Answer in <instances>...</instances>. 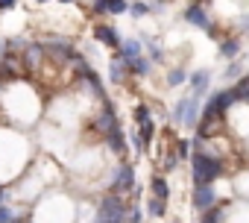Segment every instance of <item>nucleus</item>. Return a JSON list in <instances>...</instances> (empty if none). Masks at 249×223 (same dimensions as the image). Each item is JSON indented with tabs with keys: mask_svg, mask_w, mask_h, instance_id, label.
Segmentation results:
<instances>
[{
	"mask_svg": "<svg viewBox=\"0 0 249 223\" xmlns=\"http://www.w3.org/2000/svg\"><path fill=\"white\" fill-rule=\"evenodd\" d=\"M191 165H194V185H211L223 173V162L211 153H196Z\"/></svg>",
	"mask_w": 249,
	"mask_h": 223,
	"instance_id": "f257e3e1",
	"label": "nucleus"
},
{
	"mask_svg": "<svg viewBox=\"0 0 249 223\" xmlns=\"http://www.w3.org/2000/svg\"><path fill=\"white\" fill-rule=\"evenodd\" d=\"M97 223H126V203L120 194H106L97 208Z\"/></svg>",
	"mask_w": 249,
	"mask_h": 223,
	"instance_id": "f03ea898",
	"label": "nucleus"
},
{
	"mask_svg": "<svg viewBox=\"0 0 249 223\" xmlns=\"http://www.w3.org/2000/svg\"><path fill=\"white\" fill-rule=\"evenodd\" d=\"M234 103V94H231V88H226V91H217L208 103H205V109H202V121H223V115L229 112V106Z\"/></svg>",
	"mask_w": 249,
	"mask_h": 223,
	"instance_id": "7ed1b4c3",
	"label": "nucleus"
},
{
	"mask_svg": "<svg viewBox=\"0 0 249 223\" xmlns=\"http://www.w3.org/2000/svg\"><path fill=\"white\" fill-rule=\"evenodd\" d=\"M196 115H199V100L196 97H182L173 109V121L179 127H196Z\"/></svg>",
	"mask_w": 249,
	"mask_h": 223,
	"instance_id": "20e7f679",
	"label": "nucleus"
},
{
	"mask_svg": "<svg viewBox=\"0 0 249 223\" xmlns=\"http://www.w3.org/2000/svg\"><path fill=\"white\" fill-rule=\"evenodd\" d=\"M129 191H135V170H132V165L123 162L111 179V194H129Z\"/></svg>",
	"mask_w": 249,
	"mask_h": 223,
	"instance_id": "39448f33",
	"label": "nucleus"
},
{
	"mask_svg": "<svg viewBox=\"0 0 249 223\" xmlns=\"http://www.w3.org/2000/svg\"><path fill=\"white\" fill-rule=\"evenodd\" d=\"M217 205V191H214V185H194V208L202 214V211H208V208H214Z\"/></svg>",
	"mask_w": 249,
	"mask_h": 223,
	"instance_id": "423d86ee",
	"label": "nucleus"
},
{
	"mask_svg": "<svg viewBox=\"0 0 249 223\" xmlns=\"http://www.w3.org/2000/svg\"><path fill=\"white\" fill-rule=\"evenodd\" d=\"M94 127H97V132H100V135H106V132H111L114 127H120V124H117V112H114V106H111L108 100H106V106L97 112Z\"/></svg>",
	"mask_w": 249,
	"mask_h": 223,
	"instance_id": "0eeeda50",
	"label": "nucleus"
},
{
	"mask_svg": "<svg viewBox=\"0 0 249 223\" xmlns=\"http://www.w3.org/2000/svg\"><path fill=\"white\" fill-rule=\"evenodd\" d=\"M185 21H188L191 27H199V30H205L208 36L214 33V24L208 21V15H205V9H202L199 3H191V6L185 9Z\"/></svg>",
	"mask_w": 249,
	"mask_h": 223,
	"instance_id": "6e6552de",
	"label": "nucleus"
},
{
	"mask_svg": "<svg viewBox=\"0 0 249 223\" xmlns=\"http://www.w3.org/2000/svg\"><path fill=\"white\" fill-rule=\"evenodd\" d=\"M94 38H97L100 44H106V47H114V50L120 47V36H117L111 27H106V24H97V27H94Z\"/></svg>",
	"mask_w": 249,
	"mask_h": 223,
	"instance_id": "1a4fd4ad",
	"label": "nucleus"
},
{
	"mask_svg": "<svg viewBox=\"0 0 249 223\" xmlns=\"http://www.w3.org/2000/svg\"><path fill=\"white\" fill-rule=\"evenodd\" d=\"M106 147H108L111 153H117V156L126 153V138H123V130H120V127H114L111 132H106Z\"/></svg>",
	"mask_w": 249,
	"mask_h": 223,
	"instance_id": "9d476101",
	"label": "nucleus"
},
{
	"mask_svg": "<svg viewBox=\"0 0 249 223\" xmlns=\"http://www.w3.org/2000/svg\"><path fill=\"white\" fill-rule=\"evenodd\" d=\"M208 82H211V74H208V71H196V74H191V97L199 100V97L205 94Z\"/></svg>",
	"mask_w": 249,
	"mask_h": 223,
	"instance_id": "9b49d317",
	"label": "nucleus"
},
{
	"mask_svg": "<svg viewBox=\"0 0 249 223\" xmlns=\"http://www.w3.org/2000/svg\"><path fill=\"white\" fill-rule=\"evenodd\" d=\"M117 56H120L123 62H132V59H138V56H141V41H135V38L120 41V47H117Z\"/></svg>",
	"mask_w": 249,
	"mask_h": 223,
	"instance_id": "f8f14e48",
	"label": "nucleus"
},
{
	"mask_svg": "<svg viewBox=\"0 0 249 223\" xmlns=\"http://www.w3.org/2000/svg\"><path fill=\"white\" fill-rule=\"evenodd\" d=\"M41 56H44V47H41V44L30 41V44L24 47V65H27V68H38Z\"/></svg>",
	"mask_w": 249,
	"mask_h": 223,
	"instance_id": "ddd939ff",
	"label": "nucleus"
},
{
	"mask_svg": "<svg viewBox=\"0 0 249 223\" xmlns=\"http://www.w3.org/2000/svg\"><path fill=\"white\" fill-rule=\"evenodd\" d=\"M153 138H156V124H153V121H147V124H141V130H138V141H141V153H144V150H150V144H153Z\"/></svg>",
	"mask_w": 249,
	"mask_h": 223,
	"instance_id": "4468645a",
	"label": "nucleus"
},
{
	"mask_svg": "<svg viewBox=\"0 0 249 223\" xmlns=\"http://www.w3.org/2000/svg\"><path fill=\"white\" fill-rule=\"evenodd\" d=\"M126 68H129V74H135V76H147V74L153 71V62H150V59H144V56H138V59L126 62Z\"/></svg>",
	"mask_w": 249,
	"mask_h": 223,
	"instance_id": "2eb2a0df",
	"label": "nucleus"
},
{
	"mask_svg": "<svg viewBox=\"0 0 249 223\" xmlns=\"http://www.w3.org/2000/svg\"><path fill=\"white\" fill-rule=\"evenodd\" d=\"M150 194H153V197H159V200H167V197H170L167 179H164V176H153V179H150Z\"/></svg>",
	"mask_w": 249,
	"mask_h": 223,
	"instance_id": "dca6fc26",
	"label": "nucleus"
},
{
	"mask_svg": "<svg viewBox=\"0 0 249 223\" xmlns=\"http://www.w3.org/2000/svg\"><path fill=\"white\" fill-rule=\"evenodd\" d=\"M123 71H129V68L123 65L120 56H114V59L108 62V76H111V82H123Z\"/></svg>",
	"mask_w": 249,
	"mask_h": 223,
	"instance_id": "f3484780",
	"label": "nucleus"
},
{
	"mask_svg": "<svg viewBox=\"0 0 249 223\" xmlns=\"http://www.w3.org/2000/svg\"><path fill=\"white\" fill-rule=\"evenodd\" d=\"M147 214H150V217H164V214H167V200L150 197V203H147Z\"/></svg>",
	"mask_w": 249,
	"mask_h": 223,
	"instance_id": "a211bd4d",
	"label": "nucleus"
},
{
	"mask_svg": "<svg viewBox=\"0 0 249 223\" xmlns=\"http://www.w3.org/2000/svg\"><path fill=\"white\" fill-rule=\"evenodd\" d=\"M231 94H234V100H249V74H246V76H240V79L234 82Z\"/></svg>",
	"mask_w": 249,
	"mask_h": 223,
	"instance_id": "6ab92c4d",
	"label": "nucleus"
},
{
	"mask_svg": "<svg viewBox=\"0 0 249 223\" xmlns=\"http://www.w3.org/2000/svg\"><path fill=\"white\" fill-rule=\"evenodd\" d=\"M132 118H135V124H138V127H141V124H147V121H153V118H150V106H147V103H138V106L132 109Z\"/></svg>",
	"mask_w": 249,
	"mask_h": 223,
	"instance_id": "aec40b11",
	"label": "nucleus"
},
{
	"mask_svg": "<svg viewBox=\"0 0 249 223\" xmlns=\"http://www.w3.org/2000/svg\"><path fill=\"white\" fill-rule=\"evenodd\" d=\"M220 53H223L226 59L237 56V53H240V41H234V38H226V41H220Z\"/></svg>",
	"mask_w": 249,
	"mask_h": 223,
	"instance_id": "412c9836",
	"label": "nucleus"
},
{
	"mask_svg": "<svg viewBox=\"0 0 249 223\" xmlns=\"http://www.w3.org/2000/svg\"><path fill=\"white\" fill-rule=\"evenodd\" d=\"M199 223H223V205H214V208H208V211H202V217H199Z\"/></svg>",
	"mask_w": 249,
	"mask_h": 223,
	"instance_id": "4be33fe9",
	"label": "nucleus"
},
{
	"mask_svg": "<svg viewBox=\"0 0 249 223\" xmlns=\"http://www.w3.org/2000/svg\"><path fill=\"white\" fill-rule=\"evenodd\" d=\"M129 6H126V0H106V12H111V15H123Z\"/></svg>",
	"mask_w": 249,
	"mask_h": 223,
	"instance_id": "5701e85b",
	"label": "nucleus"
},
{
	"mask_svg": "<svg viewBox=\"0 0 249 223\" xmlns=\"http://www.w3.org/2000/svg\"><path fill=\"white\" fill-rule=\"evenodd\" d=\"M185 79H188V74H185L182 68H173V71L167 74V82H170V85H182Z\"/></svg>",
	"mask_w": 249,
	"mask_h": 223,
	"instance_id": "b1692460",
	"label": "nucleus"
},
{
	"mask_svg": "<svg viewBox=\"0 0 249 223\" xmlns=\"http://www.w3.org/2000/svg\"><path fill=\"white\" fill-rule=\"evenodd\" d=\"M129 12H132L135 18H144V15H147V12H153V9H150L147 3H132V6H129Z\"/></svg>",
	"mask_w": 249,
	"mask_h": 223,
	"instance_id": "393cba45",
	"label": "nucleus"
},
{
	"mask_svg": "<svg viewBox=\"0 0 249 223\" xmlns=\"http://www.w3.org/2000/svg\"><path fill=\"white\" fill-rule=\"evenodd\" d=\"M147 50H150V56H153L156 62H161V59H164V50H161L156 41H147Z\"/></svg>",
	"mask_w": 249,
	"mask_h": 223,
	"instance_id": "a878e982",
	"label": "nucleus"
},
{
	"mask_svg": "<svg viewBox=\"0 0 249 223\" xmlns=\"http://www.w3.org/2000/svg\"><path fill=\"white\" fill-rule=\"evenodd\" d=\"M176 153H179V162H182V159H188V156H191L188 141H176Z\"/></svg>",
	"mask_w": 249,
	"mask_h": 223,
	"instance_id": "bb28decb",
	"label": "nucleus"
},
{
	"mask_svg": "<svg viewBox=\"0 0 249 223\" xmlns=\"http://www.w3.org/2000/svg\"><path fill=\"white\" fill-rule=\"evenodd\" d=\"M94 12L97 15H106V0H94Z\"/></svg>",
	"mask_w": 249,
	"mask_h": 223,
	"instance_id": "cd10ccee",
	"label": "nucleus"
},
{
	"mask_svg": "<svg viewBox=\"0 0 249 223\" xmlns=\"http://www.w3.org/2000/svg\"><path fill=\"white\" fill-rule=\"evenodd\" d=\"M18 3V0H0V12H3V9H12Z\"/></svg>",
	"mask_w": 249,
	"mask_h": 223,
	"instance_id": "c85d7f7f",
	"label": "nucleus"
},
{
	"mask_svg": "<svg viewBox=\"0 0 249 223\" xmlns=\"http://www.w3.org/2000/svg\"><path fill=\"white\" fill-rule=\"evenodd\" d=\"M59 3H73V0H59Z\"/></svg>",
	"mask_w": 249,
	"mask_h": 223,
	"instance_id": "c756f323",
	"label": "nucleus"
},
{
	"mask_svg": "<svg viewBox=\"0 0 249 223\" xmlns=\"http://www.w3.org/2000/svg\"><path fill=\"white\" fill-rule=\"evenodd\" d=\"M194 3H199V6H202V3H205V0H194Z\"/></svg>",
	"mask_w": 249,
	"mask_h": 223,
	"instance_id": "7c9ffc66",
	"label": "nucleus"
},
{
	"mask_svg": "<svg viewBox=\"0 0 249 223\" xmlns=\"http://www.w3.org/2000/svg\"><path fill=\"white\" fill-rule=\"evenodd\" d=\"M36 3H47V0H36Z\"/></svg>",
	"mask_w": 249,
	"mask_h": 223,
	"instance_id": "2f4dec72",
	"label": "nucleus"
},
{
	"mask_svg": "<svg viewBox=\"0 0 249 223\" xmlns=\"http://www.w3.org/2000/svg\"><path fill=\"white\" fill-rule=\"evenodd\" d=\"M0 194H3V188H0Z\"/></svg>",
	"mask_w": 249,
	"mask_h": 223,
	"instance_id": "473e14b6",
	"label": "nucleus"
}]
</instances>
